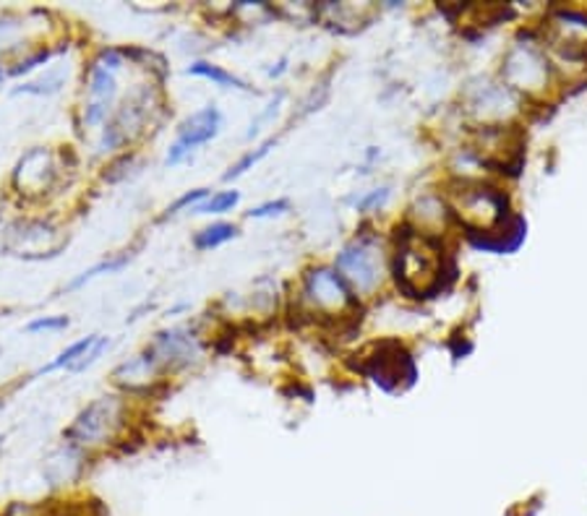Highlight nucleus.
I'll return each instance as SVG.
<instances>
[{"label":"nucleus","mask_w":587,"mask_h":516,"mask_svg":"<svg viewBox=\"0 0 587 516\" xmlns=\"http://www.w3.org/2000/svg\"><path fill=\"white\" fill-rule=\"evenodd\" d=\"M63 248L66 237L50 222L16 220L11 225L0 222V250L3 254L26 258V261H43V258H56Z\"/></svg>","instance_id":"f257e3e1"},{"label":"nucleus","mask_w":587,"mask_h":516,"mask_svg":"<svg viewBox=\"0 0 587 516\" xmlns=\"http://www.w3.org/2000/svg\"><path fill=\"white\" fill-rule=\"evenodd\" d=\"M154 110V99L150 90H139L133 97H128L124 105L118 107L116 115L107 120L105 133H103V149L110 152V149L126 146L128 141L137 139V136L144 131L146 120Z\"/></svg>","instance_id":"f03ea898"},{"label":"nucleus","mask_w":587,"mask_h":516,"mask_svg":"<svg viewBox=\"0 0 587 516\" xmlns=\"http://www.w3.org/2000/svg\"><path fill=\"white\" fill-rule=\"evenodd\" d=\"M120 415H124V402L118 397H103L97 402H92L84 412L77 418L66 438L71 444H103L105 438L113 436V431L120 425Z\"/></svg>","instance_id":"7ed1b4c3"},{"label":"nucleus","mask_w":587,"mask_h":516,"mask_svg":"<svg viewBox=\"0 0 587 516\" xmlns=\"http://www.w3.org/2000/svg\"><path fill=\"white\" fill-rule=\"evenodd\" d=\"M222 128V115L214 105L201 107L199 113H193L191 118L186 120L184 126L178 128V139L171 146V154H167V165H178L184 162L193 149L204 146L207 141H212L214 136L220 133Z\"/></svg>","instance_id":"20e7f679"},{"label":"nucleus","mask_w":587,"mask_h":516,"mask_svg":"<svg viewBox=\"0 0 587 516\" xmlns=\"http://www.w3.org/2000/svg\"><path fill=\"white\" fill-rule=\"evenodd\" d=\"M146 355L154 360L157 368H180V365H191L201 355V348L199 339L188 329H167L152 339Z\"/></svg>","instance_id":"39448f33"},{"label":"nucleus","mask_w":587,"mask_h":516,"mask_svg":"<svg viewBox=\"0 0 587 516\" xmlns=\"http://www.w3.org/2000/svg\"><path fill=\"white\" fill-rule=\"evenodd\" d=\"M56 178L58 165L52 160V154L45 152V149H35V152H30L19 162L16 173H13V186L19 188V194L43 196L50 191Z\"/></svg>","instance_id":"423d86ee"},{"label":"nucleus","mask_w":587,"mask_h":516,"mask_svg":"<svg viewBox=\"0 0 587 516\" xmlns=\"http://www.w3.org/2000/svg\"><path fill=\"white\" fill-rule=\"evenodd\" d=\"M118 71L107 68L99 60H94L90 68V90H86V107H84V120L90 126L103 124L107 113L113 110V102L118 94Z\"/></svg>","instance_id":"0eeeda50"},{"label":"nucleus","mask_w":587,"mask_h":516,"mask_svg":"<svg viewBox=\"0 0 587 516\" xmlns=\"http://www.w3.org/2000/svg\"><path fill=\"white\" fill-rule=\"evenodd\" d=\"M368 376L374 378V384H379L384 391H395L400 389V382L404 378V384L415 382V365L410 360L408 352H404L400 344H395V352H387V344L376 352L374 357L368 360Z\"/></svg>","instance_id":"6e6552de"},{"label":"nucleus","mask_w":587,"mask_h":516,"mask_svg":"<svg viewBox=\"0 0 587 516\" xmlns=\"http://www.w3.org/2000/svg\"><path fill=\"white\" fill-rule=\"evenodd\" d=\"M337 269L355 284L357 290H371L379 280V263H376V254L368 246H353L342 250L337 258Z\"/></svg>","instance_id":"1a4fd4ad"},{"label":"nucleus","mask_w":587,"mask_h":516,"mask_svg":"<svg viewBox=\"0 0 587 516\" xmlns=\"http://www.w3.org/2000/svg\"><path fill=\"white\" fill-rule=\"evenodd\" d=\"M306 301L319 305V308H340L350 301V295L334 271L316 269L306 277Z\"/></svg>","instance_id":"9d476101"},{"label":"nucleus","mask_w":587,"mask_h":516,"mask_svg":"<svg viewBox=\"0 0 587 516\" xmlns=\"http://www.w3.org/2000/svg\"><path fill=\"white\" fill-rule=\"evenodd\" d=\"M188 73H191V77H204L209 81H214V84L225 86V90H243V92L251 90V86H248L243 79L233 77V73H227L225 68H220V66L204 63V60H199V63L188 66Z\"/></svg>","instance_id":"9b49d317"},{"label":"nucleus","mask_w":587,"mask_h":516,"mask_svg":"<svg viewBox=\"0 0 587 516\" xmlns=\"http://www.w3.org/2000/svg\"><path fill=\"white\" fill-rule=\"evenodd\" d=\"M235 235H238V227L231 225V222H218V225L199 230V233L193 235V246L196 250H212L222 246V243L233 241Z\"/></svg>","instance_id":"f8f14e48"},{"label":"nucleus","mask_w":587,"mask_h":516,"mask_svg":"<svg viewBox=\"0 0 587 516\" xmlns=\"http://www.w3.org/2000/svg\"><path fill=\"white\" fill-rule=\"evenodd\" d=\"M94 344H97V337H84V339H79L77 344H71L69 350H63L60 352V355L52 360V363H47L43 371H37V376H43V373H52V371H58V368H73V365L79 363L81 357L86 355V352H90Z\"/></svg>","instance_id":"ddd939ff"},{"label":"nucleus","mask_w":587,"mask_h":516,"mask_svg":"<svg viewBox=\"0 0 587 516\" xmlns=\"http://www.w3.org/2000/svg\"><path fill=\"white\" fill-rule=\"evenodd\" d=\"M240 201L238 191H222L218 196H212V199H207L204 203H199V207H193V214H222V212H231L235 203Z\"/></svg>","instance_id":"4468645a"},{"label":"nucleus","mask_w":587,"mask_h":516,"mask_svg":"<svg viewBox=\"0 0 587 516\" xmlns=\"http://www.w3.org/2000/svg\"><path fill=\"white\" fill-rule=\"evenodd\" d=\"M272 146H274V139H269V141H265V144H261L259 149H256V152H248L246 157L238 160V162H235V165H233L231 169H227V173H225V180L238 178V175L246 173V169H251V167L256 165V162L267 157V154H269V149H272Z\"/></svg>","instance_id":"2eb2a0df"},{"label":"nucleus","mask_w":587,"mask_h":516,"mask_svg":"<svg viewBox=\"0 0 587 516\" xmlns=\"http://www.w3.org/2000/svg\"><path fill=\"white\" fill-rule=\"evenodd\" d=\"M128 258H131V256L124 254L120 258H116V261H105V263H99V267H94V269H90V271H84V274L77 277V280H73V282L69 284V290L81 288V284H86L90 280H94V277L103 274V271H118V269H124L126 263H128Z\"/></svg>","instance_id":"dca6fc26"},{"label":"nucleus","mask_w":587,"mask_h":516,"mask_svg":"<svg viewBox=\"0 0 587 516\" xmlns=\"http://www.w3.org/2000/svg\"><path fill=\"white\" fill-rule=\"evenodd\" d=\"M207 196H209V191H207V188H196V191H191V194H186V196H180V199H178V201H175V203H173V207H167V212H165V214H162V216H160V220H162V222H165V220H171V216H175V214H178V212H184V209H186V207H193V203H196V201L207 199Z\"/></svg>","instance_id":"f3484780"},{"label":"nucleus","mask_w":587,"mask_h":516,"mask_svg":"<svg viewBox=\"0 0 587 516\" xmlns=\"http://www.w3.org/2000/svg\"><path fill=\"white\" fill-rule=\"evenodd\" d=\"M69 318L66 316H45V318H37V321H32L30 326H26V331H60V329H69Z\"/></svg>","instance_id":"a211bd4d"},{"label":"nucleus","mask_w":587,"mask_h":516,"mask_svg":"<svg viewBox=\"0 0 587 516\" xmlns=\"http://www.w3.org/2000/svg\"><path fill=\"white\" fill-rule=\"evenodd\" d=\"M290 209V203L285 199H277V201H269V203H261V207H256L248 212V216L251 220H265V216H277V214H285Z\"/></svg>","instance_id":"6ab92c4d"},{"label":"nucleus","mask_w":587,"mask_h":516,"mask_svg":"<svg viewBox=\"0 0 587 516\" xmlns=\"http://www.w3.org/2000/svg\"><path fill=\"white\" fill-rule=\"evenodd\" d=\"M47 60H50V50H37L35 56L24 58L22 63H19V66H13V68H11V77H19V73H30L32 68L43 66V63H47Z\"/></svg>","instance_id":"aec40b11"},{"label":"nucleus","mask_w":587,"mask_h":516,"mask_svg":"<svg viewBox=\"0 0 587 516\" xmlns=\"http://www.w3.org/2000/svg\"><path fill=\"white\" fill-rule=\"evenodd\" d=\"M107 348H110V342H107V339H97V344H94V348H92L90 352H86V355H84V357H81V360H79V363H77V365H73V368H71V371H84V368H90V365H92V363H97V360H99V355H103V352H105Z\"/></svg>","instance_id":"412c9836"},{"label":"nucleus","mask_w":587,"mask_h":516,"mask_svg":"<svg viewBox=\"0 0 587 516\" xmlns=\"http://www.w3.org/2000/svg\"><path fill=\"white\" fill-rule=\"evenodd\" d=\"M60 90V79H45V81H35V84H24L19 92H26V94H52Z\"/></svg>","instance_id":"4be33fe9"},{"label":"nucleus","mask_w":587,"mask_h":516,"mask_svg":"<svg viewBox=\"0 0 587 516\" xmlns=\"http://www.w3.org/2000/svg\"><path fill=\"white\" fill-rule=\"evenodd\" d=\"M0 446H3V438H0Z\"/></svg>","instance_id":"5701e85b"}]
</instances>
